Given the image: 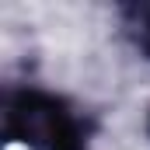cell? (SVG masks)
Here are the masks:
<instances>
[{"instance_id":"obj_1","label":"cell","mask_w":150,"mask_h":150,"mask_svg":"<svg viewBox=\"0 0 150 150\" xmlns=\"http://www.w3.org/2000/svg\"><path fill=\"white\" fill-rule=\"evenodd\" d=\"M7 129H11V136H21L45 150H84L77 122L63 112L59 101H52L38 91H21L11 101Z\"/></svg>"}]
</instances>
